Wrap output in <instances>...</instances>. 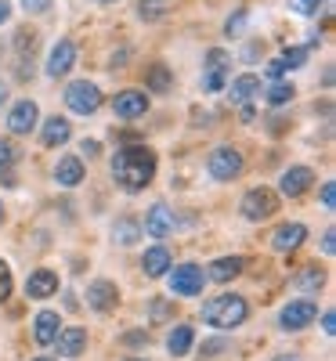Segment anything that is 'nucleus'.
Here are the masks:
<instances>
[{"mask_svg":"<svg viewBox=\"0 0 336 361\" xmlns=\"http://www.w3.org/2000/svg\"><path fill=\"white\" fill-rule=\"evenodd\" d=\"M228 94H232V102L246 105L250 98H257V94H260V80H257L253 73H246V76H235V80L228 83Z\"/></svg>","mask_w":336,"mask_h":361,"instance_id":"22","label":"nucleus"},{"mask_svg":"<svg viewBox=\"0 0 336 361\" xmlns=\"http://www.w3.org/2000/svg\"><path fill=\"white\" fill-rule=\"evenodd\" d=\"M170 69L167 66H152L148 69V90H152V94H167V90H170Z\"/></svg>","mask_w":336,"mask_h":361,"instance_id":"27","label":"nucleus"},{"mask_svg":"<svg viewBox=\"0 0 336 361\" xmlns=\"http://www.w3.org/2000/svg\"><path fill=\"white\" fill-rule=\"evenodd\" d=\"M296 286H300L304 293H318V289L325 286V271H322L318 264L300 267V271H296Z\"/></svg>","mask_w":336,"mask_h":361,"instance_id":"25","label":"nucleus"},{"mask_svg":"<svg viewBox=\"0 0 336 361\" xmlns=\"http://www.w3.org/2000/svg\"><path fill=\"white\" fill-rule=\"evenodd\" d=\"M315 318H318V307L311 304V300H293V304H286V307H282L279 325H282V329H289V333H296V329H308Z\"/></svg>","mask_w":336,"mask_h":361,"instance_id":"7","label":"nucleus"},{"mask_svg":"<svg viewBox=\"0 0 336 361\" xmlns=\"http://www.w3.org/2000/svg\"><path fill=\"white\" fill-rule=\"evenodd\" d=\"M112 238H116L119 246H134L138 238H141V224H138V221H131V217L116 221V224H112Z\"/></svg>","mask_w":336,"mask_h":361,"instance_id":"26","label":"nucleus"},{"mask_svg":"<svg viewBox=\"0 0 336 361\" xmlns=\"http://www.w3.org/2000/svg\"><path fill=\"white\" fill-rule=\"evenodd\" d=\"M11 286H15V282H11V267L0 260V304H4V300L11 296Z\"/></svg>","mask_w":336,"mask_h":361,"instance_id":"33","label":"nucleus"},{"mask_svg":"<svg viewBox=\"0 0 336 361\" xmlns=\"http://www.w3.org/2000/svg\"><path fill=\"white\" fill-rule=\"evenodd\" d=\"M170 314H174V307L167 304V300H152V322H163Z\"/></svg>","mask_w":336,"mask_h":361,"instance_id":"34","label":"nucleus"},{"mask_svg":"<svg viewBox=\"0 0 336 361\" xmlns=\"http://www.w3.org/2000/svg\"><path fill=\"white\" fill-rule=\"evenodd\" d=\"M87 304L95 307V311H112L116 304H119V289H116V282H109V279H98V282H90L87 286Z\"/></svg>","mask_w":336,"mask_h":361,"instance_id":"10","label":"nucleus"},{"mask_svg":"<svg viewBox=\"0 0 336 361\" xmlns=\"http://www.w3.org/2000/svg\"><path fill=\"white\" fill-rule=\"evenodd\" d=\"M4 102H8V83L0 80V105H4Z\"/></svg>","mask_w":336,"mask_h":361,"instance_id":"43","label":"nucleus"},{"mask_svg":"<svg viewBox=\"0 0 336 361\" xmlns=\"http://www.w3.org/2000/svg\"><path fill=\"white\" fill-rule=\"evenodd\" d=\"M304 238H308V228H304V224H282L279 231L271 235V246L279 253H293V250H300Z\"/></svg>","mask_w":336,"mask_h":361,"instance_id":"17","label":"nucleus"},{"mask_svg":"<svg viewBox=\"0 0 336 361\" xmlns=\"http://www.w3.org/2000/svg\"><path fill=\"white\" fill-rule=\"evenodd\" d=\"M242 25H246V11H235V18H228V25H224V29H228V33H239Z\"/></svg>","mask_w":336,"mask_h":361,"instance_id":"37","label":"nucleus"},{"mask_svg":"<svg viewBox=\"0 0 336 361\" xmlns=\"http://www.w3.org/2000/svg\"><path fill=\"white\" fill-rule=\"evenodd\" d=\"M54 293H58V275L51 267H40V271H33V275L25 279V296L29 300H47Z\"/></svg>","mask_w":336,"mask_h":361,"instance_id":"12","label":"nucleus"},{"mask_svg":"<svg viewBox=\"0 0 336 361\" xmlns=\"http://www.w3.org/2000/svg\"><path fill=\"white\" fill-rule=\"evenodd\" d=\"M282 73H286V66H282V58H271V62H268V76H271V80H279Z\"/></svg>","mask_w":336,"mask_h":361,"instance_id":"38","label":"nucleus"},{"mask_svg":"<svg viewBox=\"0 0 336 361\" xmlns=\"http://www.w3.org/2000/svg\"><path fill=\"white\" fill-rule=\"evenodd\" d=\"M275 361H300V357H293V354H282V357H275Z\"/></svg>","mask_w":336,"mask_h":361,"instance_id":"44","label":"nucleus"},{"mask_svg":"<svg viewBox=\"0 0 336 361\" xmlns=\"http://www.w3.org/2000/svg\"><path fill=\"white\" fill-rule=\"evenodd\" d=\"M167 15V0H138V18L141 22H160Z\"/></svg>","mask_w":336,"mask_h":361,"instance_id":"28","label":"nucleus"},{"mask_svg":"<svg viewBox=\"0 0 336 361\" xmlns=\"http://www.w3.org/2000/svg\"><path fill=\"white\" fill-rule=\"evenodd\" d=\"M141 267H145V275H148V279H163L167 271H170V253H167L163 246L148 250V253L141 257Z\"/></svg>","mask_w":336,"mask_h":361,"instance_id":"23","label":"nucleus"},{"mask_svg":"<svg viewBox=\"0 0 336 361\" xmlns=\"http://www.w3.org/2000/svg\"><path fill=\"white\" fill-rule=\"evenodd\" d=\"M58 333H62V318H58L54 311H40L37 322H33V336H37V343H40V347H51Z\"/></svg>","mask_w":336,"mask_h":361,"instance_id":"18","label":"nucleus"},{"mask_svg":"<svg viewBox=\"0 0 336 361\" xmlns=\"http://www.w3.org/2000/svg\"><path fill=\"white\" fill-rule=\"evenodd\" d=\"M322 329H325V336H332V333H336V314H332V311H325V314H322Z\"/></svg>","mask_w":336,"mask_h":361,"instance_id":"39","label":"nucleus"},{"mask_svg":"<svg viewBox=\"0 0 336 361\" xmlns=\"http://www.w3.org/2000/svg\"><path fill=\"white\" fill-rule=\"evenodd\" d=\"M0 221H4V206H0Z\"/></svg>","mask_w":336,"mask_h":361,"instance_id":"45","label":"nucleus"},{"mask_svg":"<svg viewBox=\"0 0 336 361\" xmlns=\"http://www.w3.org/2000/svg\"><path fill=\"white\" fill-rule=\"evenodd\" d=\"M210 177L213 180H235L242 173V152L232 145H221V148H213L210 152Z\"/></svg>","mask_w":336,"mask_h":361,"instance_id":"4","label":"nucleus"},{"mask_svg":"<svg viewBox=\"0 0 336 361\" xmlns=\"http://www.w3.org/2000/svg\"><path fill=\"white\" fill-rule=\"evenodd\" d=\"M311 185H315V173H311L308 166H289V170L282 173V195H289V199L304 195Z\"/></svg>","mask_w":336,"mask_h":361,"instance_id":"15","label":"nucleus"},{"mask_svg":"<svg viewBox=\"0 0 336 361\" xmlns=\"http://www.w3.org/2000/svg\"><path fill=\"white\" fill-rule=\"evenodd\" d=\"M293 94H296V87H293V83H271V90H268V105H289Z\"/></svg>","mask_w":336,"mask_h":361,"instance_id":"29","label":"nucleus"},{"mask_svg":"<svg viewBox=\"0 0 336 361\" xmlns=\"http://www.w3.org/2000/svg\"><path fill=\"white\" fill-rule=\"evenodd\" d=\"M112 109H116L119 119H138V116L148 112V94H145V90H119Z\"/></svg>","mask_w":336,"mask_h":361,"instance_id":"11","label":"nucleus"},{"mask_svg":"<svg viewBox=\"0 0 336 361\" xmlns=\"http://www.w3.org/2000/svg\"><path fill=\"white\" fill-rule=\"evenodd\" d=\"M66 105L76 116H90V112H98V105H102V90L90 80H76V83L66 87Z\"/></svg>","mask_w":336,"mask_h":361,"instance_id":"3","label":"nucleus"},{"mask_svg":"<svg viewBox=\"0 0 336 361\" xmlns=\"http://www.w3.org/2000/svg\"><path fill=\"white\" fill-rule=\"evenodd\" d=\"M322 206L325 209L336 206V185H332V180H325V185H322Z\"/></svg>","mask_w":336,"mask_h":361,"instance_id":"35","label":"nucleus"},{"mask_svg":"<svg viewBox=\"0 0 336 361\" xmlns=\"http://www.w3.org/2000/svg\"><path fill=\"white\" fill-rule=\"evenodd\" d=\"M289 8L296 11V15H318V8H322V0H289Z\"/></svg>","mask_w":336,"mask_h":361,"instance_id":"32","label":"nucleus"},{"mask_svg":"<svg viewBox=\"0 0 336 361\" xmlns=\"http://www.w3.org/2000/svg\"><path fill=\"white\" fill-rule=\"evenodd\" d=\"M11 18V4H8V0H0V25H4Z\"/></svg>","mask_w":336,"mask_h":361,"instance_id":"41","label":"nucleus"},{"mask_svg":"<svg viewBox=\"0 0 336 361\" xmlns=\"http://www.w3.org/2000/svg\"><path fill=\"white\" fill-rule=\"evenodd\" d=\"M242 267H246V260H242V257H221V260L210 264L206 279H213V282H232V279L242 275Z\"/></svg>","mask_w":336,"mask_h":361,"instance_id":"19","label":"nucleus"},{"mask_svg":"<svg viewBox=\"0 0 336 361\" xmlns=\"http://www.w3.org/2000/svg\"><path fill=\"white\" fill-rule=\"evenodd\" d=\"M275 209H279V195L271 188H250L242 195V217L246 221H268Z\"/></svg>","mask_w":336,"mask_h":361,"instance_id":"5","label":"nucleus"},{"mask_svg":"<svg viewBox=\"0 0 336 361\" xmlns=\"http://www.w3.org/2000/svg\"><path fill=\"white\" fill-rule=\"evenodd\" d=\"M322 246H325V253H332V250H336V235H332V231H325V238H322Z\"/></svg>","mask_w":336,"mask_h":361,"instance_id":"42","label":"nucleus"},{"mask_svg":"<svg viewBox=\"0 0 336 361\" xmlns=\"http://www.w3.org/2000/svg\"><path fill=\"white\" fill-rule=\"evenodd\" d=\"M250 314V304L242 300L239 293H221V296H213L210 304H203V322L213 325V329H239L242 322H246Z\"/></svg>","mask_w":336,"mask_h":361,"instance_id":"2","label":"nucleus"},{"mask_svg":"<svg viewBox=\"0 0 336 361\" xmlns=\"http://www.w3.org/2000/svg\"><path fill=\"white\" fill-rule=\"evenodd\" d=\"M37 119H40V109H37V102H18L15 109H11V116H8V130L11 134H29L37 127Z\"/></svg>","mask_w":336,"mask_h":361,"instance_id":"13","label":"nucleus"},{"mask_svg":"<svg viewBox=\"0 0 336 361\" xmlns=\"http://www.w3.org/2000/svg\"><path fill=\"white\" fill-rule=\"evenodd\" d=\"M15 163V148L0 137V177H4V185H11V173H8V166Z\"/></svg>","mask_w":336,"mask_h":361,"instance_id":"30","label":"nucleus"},{"mask_svg":"<svg viewBox=\"0 0 336 361\" xmlns=\"http://www.w3.org/2000/svg\"><path fill=\"white\" fill-rule=\"evenodd\" d=\"M73 66H76V47H73V40H58V44L51 47V54H47V76H51V80H62Z\"/></svg>","mask_w":336,"mask_h":361,"instance_id":"8","label":"nucleus"},{"mask_svg":"<svg viewBox=\"0 0 336 361\" xmlns=\"http://www.w3.org/2000/svg\"><path fill=\"white\" fill-rule=\"evenodd\" d=\"M224 73H228V51L213 47V51L206 54V76H203V87L210 90V94L224 90Z\"/></svg>","mask_w":336,"mask_h":361,"instance_id":"9","label":"nucleus"},{"mask_svg":"<svg viewBox=\"0 0 336 361\" xmlns=\"http://www.w3.org/2000/svg\"><path fill=\"white\" fill-rule=\"evenodd\" d=\"M192 343H196V329L192 325H177L174 333H170V340H167V350L174 357H185L192 350Z\"/></svg>","mask_w":336,"mask_h":361,"instance_id":"24","label":"nucleus"},{"mask_svg":"<svg viewBox=\"0 0 336 361\" xmlns=\"http://www.w3.org/2000/svg\"><path fill=\"white\" fill-rule=\"evenodd\" d=\"M54 343H58V354H62V357H80L83 347H87V333L80 325H66L62 333L54 336Z\"/></svg>","mask_w":336,"mask_h":361,"instance_id":"14","label":"nucleus"},{"mask_svg":"<svg viewBox=\"0 0 336 361\" xmlns=\"http://www.w3.org/2000/svg\"><path fill=\"white\" fill-rule=\"evenodd\" d=\"M44 145L47 148H58V145H66L69 137H73V127H69V119H62V116H51V119H44Z\"/></svg>","mask_w":336,"mask_h":361,"instance_id":"21","label":"nucleus"},{"mask_svg":"<svg viewBox=\"0 0 336 361\" xmlns=\"http://www.w3.org/2000/svg\"><path fill=\"white\" fill-rule=\"evenodd\" d=\"M203 282H206L203 267L181 264V267H174V275H170V293L174 296H199L203 293Z\"/></svg>","mask_w":336,"mask_h":361,"instance_id":"6","label":"nucleus"},{"mask_svg":"<svg viewBox=\"0 0 336 361\" xmlns=\"http://www.w3.org/2000/svg\"><path fill=\"white\" fill-rule=\"evenodd\" d=\"M54 180L62 188H76L80 180H83V163L76 156H62V159H58V166H54Z\"/></svg>","mask_w":336,"mask_h":361,"instance_id":"20","label":"nucleus"},{"mask_svg":"<svg viewBox=\"0 0 336 361\" xmlns=\"http://www.w3.org/2000/svg\"><path fill=\"white\" fill-rule=\"evenodd\" d=\"M145 231L152 238H167L174 231V209H167L163 202H156V206L148 209V217H145Z\"/></svg>","mask_w":336,"mask_h":361,"instance_id":"16","label":"nucleus"},{"mask_svg":"<svg viewBox=\"0 0 336 361\" xmlns=\"http://www.w3.org/2000/svg\"><path fill=\"white\" fill-rule=\"evenodd\" d=\"M37 361H51V357H37Z\"/></svg>","mask_w":336,"mask_h":361,"instance_id":"46","label":"nucleus"},{"mask_svg":"<svg viewBox=\"0 0 336 361\" xmlns=\"http://www.w3.org/2000/svg\"><path fill=\"white\" fill-rule=\"evenodd\" d=\"M112 177L124 192H145L156 177V152L148 145H127L112 159Z\"/></svg>","mask_w":336,"mask_h":361,"instance_id":"1","label":"nucleus"},{"mask_svg":"<svg viewBox=\"0 0 336 361\" xmlns=\"http://www.w3.org/2000/svg\"><path fill=\"white\" fill-rule=\"evenodd\" d=\"M22 4H25V11H51V4H54V0H22Z\"/></svg>","mask_w":336,"mask_h":361,"instance_id":"36","label":"nucleus"},{"mask_svg":"<svg viewBox=\"0 0 336 361\" xmlns=\"http://www.w3.org/2000/svg\"><path fill=\"white\" fill-rule=\"evenodd\" d=\"M304 62H308V47H286V54H282L286 69H300Z\"/></svg>","mask_w":336,"mask_h":361,"instance_id":"31","label":"nucleus"},{"mask_svg":"<svg viewBox=\"0 0 336 361\" xmlns=\"http://www.w3.org/2000/svg\"><path fill=\"white\" fill-rule=\"evenodd\" d=\"M98 148H102L98 141H83V145H80V152H87V156H98Z\"/></svg>","mask_w":336,"mask_h":361,"instance_id":"40","label":"nucleus"}]
</instances>
